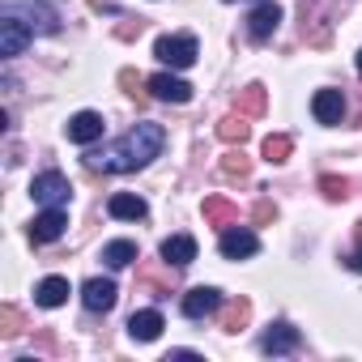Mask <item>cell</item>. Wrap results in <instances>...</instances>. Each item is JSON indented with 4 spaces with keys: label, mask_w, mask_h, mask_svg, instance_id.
Wrapping results in <instances>:
<instances>
[{
    "label": "cell",
    "mask_w": 362,
    "mask_h": 362,
    "mask_svg": "<svg viewBox=\"0 0 362 362\" xmlns=\"http://www.w3.org/2000/svg\"><path fill=\"white\" fill-rule=\"evenodd\" d=\"M162 145H166L162 124L141 119V124H132L115 145H107V149H98V153H86V166H90V170H107V175H128V170L149 166V162L162 153Z\"/></svg>",
    "instance_id": "6da1fadb"
},
{
    "label": "cell",
    "mask_w": 362,
    "mask_h": 362,
    "mask_svg": "<svg viewBox=\"0 0 362 362\" xmlns=\"http://www.w3.org/2000/svg\"><path fill=\"white\" fill-rule=\"evenodd\" d=\"M5 13L22 18L35 35H56V30H60V13H56L52 5H43V0H9Z\"/></svg>",
    "instance_id": "7a4b0ae2"
},
{
    "label": "cell",
    "mask_w": 362,
    "mask_h": 362,
    "mask_svg": "<svg viewBox=\"0 0 362 362\" xmlns=\"http://www.w3.org/2000/svg\"><path fill=\"white\" fill-rule=\"evenodd\" d=\"M30 197H35L43 209H64V205H69V197H73V184H69L60 170H43V175H35Z\"/></svg>",
    "instance_id": "3957f363"
},
{
    "label": "cell",
    "mask_w": 362,
    "mask_h": 362,
    "mask_svg": "<svg viewBox=\"0 0 362 362\" xmlns=\"http://www.w3.org/2000/svg\"><path fill=\"white\" fill-rule=\"evenodd\" d=\"M153 56L170 69H192L197 64V39L192 35H162L153 43Z\"/></svg>",
    "instance_id": "277c9868"
},
{
    "label": "cell",
    "mask_w": 362,
    "mask_h": 362,
    "mask_svg": "<svg viewBox=\"0 0 362 362\" xmlns=\"http://www.w3.org/2000/svg\"><path fill=\"white\" fill-rule=\"evenodd\" d=\"M218 252H222L226 260H247V256L260 252V239H256V230H247V226H226L222 239H218Z\"/></svg>",
    "instance_id": "5b68a950"
},
{
    "label": "cell",
    "mask_w": 362,
    "mask_h": 362,
    "mask_svg": "<svg viewBox=\"0 0 362 362\" xmlns=\"http://www.w3.org/2000/svg\"><path fill=\"white\" fill-rule=\"evenodd\" d=\"M30 39H35V30L22 18H13V13L0 18V56H22L30 47Z\"/></svg>",
    "instance_id": "8992f818"
},
{
    "label": "cell",
    "mask_w": 362,
    "mask_h": 362,
    "mask_svg": "<svg viewBox=\"0 0 362 362\" xmlns=\"http://www.w3.org/2000/svg\"><path fill=\"white\" fill-rule=\"evenodd\" d=\"M277 26H281V5H277V0H260V5L247 13V35H252L256 43L273 39Z\"/></svg>",
    "instance_id": "52a82bcc"
},
{
    "label": "cell",
    "mask_w": 362,
    "mask_h": 362,
    "mask_svg": "<svg viewBox=\"0 0 362 362\" xmlns=\"http://www.w3.org/2000/svg\"><path fill=\"white\" fill-rule=\"evenodd\" d=\"M218 311H222V290L197 286V290L184 294V315H188V320H209V315H218Z\"/></svg>",
    "instance_id": "ba28073f"
},
{
    "label": "cell",
    "mask_w": 362,
    "mask_h": 362,
    "mask_svg": "<svg viewBox=\"0 0 362 362\" xmlns=\"http://www.w3.org/2000/svg\"><path fill=\"white\" fill-rule=\"evenodd\" d=\"M103 128H107V124H103L98 111H77V115L64 124V136H69L73 145H94V141L103 136Z\"/></svg>",
    "instance_id": "9c48e42d"
},
{
    "label": "cell",
    "mask_w": 362,
    "mask_h": 362,
    "mask_svg": "<svg viewBox=\"0 0 362 362\" xmlns=\"http://www.w3.org/2000/svg\"><path fill=\"white\" fill-rule=\"evenodd\" d=\"M145 90H149L153 98H162V103H192V86H188L184 77H170V73L149 77V81H145Z\"/></svg>",
    "instance_id": "30bf717a"
},
{
    "label": "cell",
    "mask_w": 362,
    "mask_h": 362,
    "mask_svg": "<svg viewBox=\"0 0 362 362\" xmlns=\"http://www.w3.org/2000/svg\"><path fill=\"white\" fill-rule=\"evenodd\" d=\"M298 341H303V337H298V328H294V324H286V320H277V324H269V332L260 337V349L277 358V354H294V349H298Z\"/></svg>",
    "instance_id": "8fae6325"
},
{
    "label": "cell",
    "mask_w": 362,
    "mask_h": 362,
    "mask_svg": "<svg viewBox=\"0 0 362 362\" xmlns=\"http://www.w3.org/2000/svg\"><path fill=\"white\" fill-rule=\"evenodd\" d=\"M311 115L320 119V124H341L345 119V94L341 90H315V98H311Z\"/></svg>",
    "instance_id": "7c38bea8"
},
{
    "label": "cell",
    "mask_w": 362,
    "mask_h": 362,
    "mask_svg": "<svg viewBox=\"0 0 362 362\" xmlns=\"http://www.w3.org/2000/svg\"><path fill=\"white\" fill-rule=\"evenodd\" d=\"M64 226H69L64 209H43V214L30 222V243H56V239L64 235Z\"/></svg>",
    "instance_id": "4fadbf2b"
},
{
    "label": "cell",
    "mask_w": 362,
    "mask_h": 362,
    "mask_svg": "<svg viewBox=\"0 0 362 362\" xmlns=\"http://www.w3.org/2000/svg\"><path fill=\"white\" fill-rule=\"evenodd\" d=\"M81 303H86V311H111V307H115V281L90 277V281L81 286Z\"/></svg>",
    "instance_id": "5bb4252c"
},
{
    "label": "cell",
    "mask_w": 362,
    "mask_h": 362,
    "mask_svg": "<svg viewBox=\"0 0 362 362\" xmlns=\"http://www.w3.org/2000/svg\"><path fill=\"white\" fill-rule=\"evenodd\" d=\"M162 260L175 264V269H188L197 260V239L192 235H170V239H162Z\"/></svg>",
    "instance_id": "9a60e30c"
},
{
    "label": "cell",
    "mask_w": 362,
    "mask_h": 362,
    "mask_svg": "<svg viewBox=\"0 0 362 362\" xmlns=\"http://www.w3.org/2000/svg\"><path fill=\"white\" fill-rule=\"evenodd\" d=\"M162 328H166V320H162V311H132V320H128V332H132V341H158L162 337Z\"/></svg>",
    "instance_id": "2e32d148"
},
{
    "label": "cell",
    "mask_w": 362,
    "mask_h": 362,
    "mask_svg": "<svg viewBox=\"0 0 362 362\" xmlns=\"http://www.w3.org/2000/svg\"><path fill=\"white\" fill-rule=\"evenodd\" d=\"M107 214L119 218V222H141V218L149 214V205H145L141 197H132V192H115V197L107 201Z\"/></svg>",
    "instance_id": "e0dca14e"
},
{
    "label": "cell",
    "mask_w": 362,
    "mask_h": 362,
    "mask_svg": "<svg viewBox=\"0 0 362 362\" xmlns=\"http://www.w3.org/2000/svg\"><path fill=\"white\" fill-rule=\"evenodd\" d=\"M69 294H73V290H69L64 277H43V281L35 286V303H39V307H64Z\"/></svg>",
    "instance_id": "ac0fdd59"
},
{
    "label": "cell",
    "mask_w": 362,
    "mask_h": 362,
    "mask_svg": "<svg viewBox=\"0 0 362 362\" xmlns=\"http://www.w3.org/2000/svg\"><path fill=\"white\" fill-rule=\"evenodd\" d=\"M205 222L226 230V226H235V222H239V209H235L226 197H205Z\"/></svg>",
    "instance_id": "d6986e66"
},
{
    "label": "cell",
    "mask_w": 362,
    "mask_h": 362,
    "mask_svg": "<svg viewBox=\"0 0 362 362\" xmlns=\"http://www.w3.org/2000/svg\"><path fill=\"white\" fill-rule=\"evenodd\" d=\"M218 136H222L226 145H243V141L252 136V124H247V115H243V111H235V115H226V119L218 124Z\"/></svg>",
    "instance_id": "ffe728a7"
},
{
    "label": "cell",
    "mask_w": 362,
    "mask_h": 362,
    "mask_svg": "<svg viewBox=\"0 0 362 362\" xmlns=\"http://www.w3.org/2000/svg\"><path fill=\"white\" fill-rule=\"evenodd\" d=\"M136 256H141V252H136V243H132V239H111V243L103 247V260H107L111 269H128Z\"/></svg>",
    "instance_id": "44dd1931"
},
{
    "label": "cell",
    "mask_w": 362,
    "mask_h": 362,
    "mask_svg": "<svg viewBox=\"0 0 362 362\" xmlns=\"http://www.w3.org/2000/svg\"><path fill=\"white\" fill-rule=\"evenodd\" d=\"M247 320H252V303H247V298H235V303L222 307V320H218V324H222L226 332H239V328H247Z\"/></svg>",
    "instance_id": "7402d4cb"
},
{
    "label": "cell",
    "mask_w": 362,
    "mask_h": 362,
    "mask_svg": "<svg viewBox=\"0 0 362 362\" xmlns=\"http://www.w3.org/2000/svg\"><path fill=\"white\" fill-rule=\"evenodd\" d=\"M260 153L277 166V162H290V153H294V141L286 136V132H273V136H264V145H260Z\"/></svg>",
    "instance_id": "603a6c76"
},
{
    "label": "cell",
    "mask_w": 362,
    "mask_h": 362,
    "mask_svg": "<svg viewBox=\"0 0 362 362\" xmlns=\"http://www.w3.org/2000/svg\"><path fill=\"white\" fill-rule=\"evenodd\" d=\"M264 107H269V94H264L260 81H252V86L239 94V111H243V115H264Z\"/></svg>",
    "instance_id": "cb8c5ba5"
},
{
    "label": "cell",
    "mask_w": 362,
    "mask_h": 362,
    "mask_svg": "<svg viewBox=\"0 0 362 362\" xmlns=\"http://www.w3.org/2000/svg\"><path fill=\"white\" fill-rule=\"evenodd\" d=\"M222 175H230V179H247V175H252V158H247L243 149H230V153L222 158Z\"/></svg>",
    "instance_id": "d4e9b609"
},
{
    "label": "cell",
    "mask_w": 362,
    "mask_h": 362,
    "mask_svg": "<svg viewBox=\"0 0 362 362\" xmlns=\"http://www.w3.org/2000/svg\"><path fill=\"white\" fill-rule=\"evenodd\" d=\"M320 192L328 201H345L349 197V179L345 175H320Z\"/></svg>",
    "instance_id": "484cf974"
},
{
    "label": "cell",
    "mask_w": 362,
    "mask_h": 362,
    "mask_svg": "<svg viewBox=\"0 0 362 362\" xmlns=\"http://www.w3.org/2000/svg\"><path fill=\"white\" fill-rule=\"evenodd\" d=\"M0 332H5V337H18V332H22V311L9 307V303L0 307Z\"/></svg>",
    "instance_id": "4316f807"
},
{
    "label": "cell",
    "mask_w": 362,
    "mask_h": 362,
    "mask_svg": "<svg viewBox=\"0 0 362 362\" xmlns=\"http://www.w3.org/2000/svg\"><path fill=\"white\" fill-rule=\"evenodd\" d=\"M141 86H145V81H141V73H132V69H119V90H124V94H132V98H145V94H141Z\"/></svg>",
    "instance_id": "83f0119b"
},
{
    "label": "cell",
    "mask_w": 362,
    "mask_h": 362,
    "mask_svg": "<svg viewBox=\"0 0 362 362\" xmlns=\"http://www.w3.org/2000/svg\"><path fill=\"white\" fill-rule=\"evenodd\" d=\"M273 218H277V205H273V201H256V209H252V222H256V226H269Z\"/></svg>",
    "instance_id": "f1b7e54d"
},
{
    "label": "cell",
    "mask_w": 362,
    "mask_h": 362,
    "mask_svg": "<svg viewBox=\"0 0 362 362\" xmlns=\"http://www.w3.org/2000/svg\"><path fill=\"white\" fill-rule=\"evenodd\" d=\"M349 269H358V273H362V247H358V252L349 256Z\"/></svg>",
    "instance_id": "f546056e"
},
{
    "label": "cell",
    "mask_w": 362,
    "mask_h": 362,
    "mask_svg": "<svg viewBox=\"0 0 362 362\" xmlns=\"http://www.w3.org/2000/svg\"><path fill=\"white\" fill-rule=\"evenodd\" d=\"M358 247H362V222H358Z\"/></svg>",
    "instance_id": "4dcf8cb0"
},
{
    "label": "cell",
    "mask_w": 362,
    "mask_h": 362,
    "mask_svg": "<svg viewBox=\"0 0 362 362\" xmlns=\"http://www.w3.org/2000/svg\"><path fill=\"white\" fill-rule=\"evenodd\" d=\"M358 73H362V52H358Z\"/></svg>",
    "instance_id": "1f68e13d"
}]
</instances>
